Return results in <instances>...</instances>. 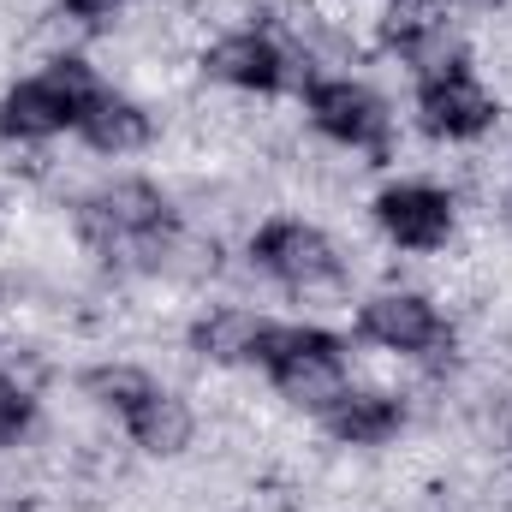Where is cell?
Returning a JSON list of instances; mask_svg holds the SVG:
<instances>
[{"label":"cell","instance_id":"cell-1","mask_svg":"<svg viewBox=\"0 0 512 512\" xmlns=\"http://www.w3.org/2000/svg\"><path fill=\"white\" fill-rule=\"evenodd\" d=\"M72 233L102 268L126 280H167V262L185 239V209L161 179L114 173L72 197Z\"/></svg>","mask_w":512,"mask_h":512},{"label":"cell","instance_id":"cell-2","mask_svg":"<svg viewBox=\"0 0 512 512\" xmlns=\"http://www.w3.org/2000/svg\"><path fill=\"white\" fill-rule=\"evenodd\" d=\"M114 90V78L78 54V48H54L36 72L6 78L0 84V143L6 149H48L60 137H72L78 120Z\"/></svg>","mask_w":512,"mask_h":512},{"label":"cell","instance_id":"cell-3","mask_svg":"<svg viewBox=\"0 0 512 512\" xmlns=\"http://www.w3.org/2000/svg\"><path fill=\"white\" fill-rule=\"evenodd\" d=\"M256 370H262V382L274 387V399L286 411L322 417L352 387V340L322 328V322H268Z\"/></svg>","mask_w":512,"mask_h":512},{"label":"cell","instance_id":"cell-4","mask_svg":"<svg viewBox=\"0 0 512 512\" xmlns=\"http://www.w3.org/2000/svg\"><path fill=\"white\" fill-rule=\"evenodd\" d=\"M245 268L292 298H346L352 256L310 215H262L245 233Z\"/></svg>","mask_w":512,"mask_h":512},{"label":"cell","instance_id":"cell-5","mask_svg":"<svg viewBox=\"0 0 512 512\" xmlns=\"http://www.w3.org/2000/svg\"><path fill=\"white\" fill-rule=\"evenodd\" d=\"M298 108L322 143H334L340 155H364V167H387L399 155V114L358 72H316L298 90Z\"/></svg>","mask_w":512,"mask_h":512},{"label":"cell","instance_id":"cell-6","mask_svg":"<svg viewBox=\"0 0 512 512\" xmlns=\"http://www.w3.org/2000/svg\"><path fill=\"white\" fill-rule=\"evenodd\" d=\"M352 328L364 346H376L399 364H423V370L453 364V346H459V328L441 310V298L429 286H405V280H387L376 292H364L352 310Z\"/></svg>","mask_w":512,"mask_h":512},{"label":"cell","instance_id":"cell-7","mask_svg":"<svg viewBox=\"0 0 512 512\" xmlns=\"http://www.w3.org/2000/svg\"><path fill=\"white\" fill-rule=\"evenodd\" d=\"M197 72L227 90V96H251V102H268V96H298L316 72L286 48V36L274 24H239V30H215L203 48H197Z\"/></svg>","mask_w":512,"mask_h":512},{"label":"cell","instance_id":"cell-8","mask_svg":"<svg viewBox=\"0 0 512 512\" xmlns=\"http://www.w3.org/2000/svg\"><path fill=\"white\" fill-rule=\"evenodd\" d=\"M370 227L382 233L387 251L441 256L459 233V191L441 185V179H423V173L387 179L370 197Z\"/></svg>","mask_w":512,"mask_h":512},{"label":"cell","instance_id":"cell-9","mask_svg":"<svg viewBox=\"0 0 512 512\" xmlns=\"http://www.w3.org/2000/svg\"><path fill=\"white\" fill-rule=\"evenodd\" d=\"M411 114H417V131L429 143H483L501 131V96L495 84L477 72V60L465 66H447L435 78H417L411 84Z\"/></svg>","mask_w":512,"mask_h":512},{"label":"cell","instance_id":"cell-10","mask_svg":"<svg viewBox=\"0 0 512 512\" xmlns=\"http://www.w3.org/2000/svg\"><path fill=\"white\" fill-rule=\"evenodd\" d=\"M268 322H274V316H262L256 304L215 298V304H203V310L185 322V352H191V364H203L209 376L256 370V352H262Z\"/></svg>","mask_w":512,"mask_h":512},{"label":"cell","instance_id":"cell-11","mask_svg":"<svg viewBox=\"0 0 512 512\" xmlns=\"http://www.w3.org/2000/svg\"><path fill=\"white\" fill-rule=\"evenodd\" d=\"M120 429H126V441L143 453V459L179 465V459L197 447V435H203V411H197V399H191L185 387L155 382L126 417H120Z\"/></svg>","mask_w":512,"mask_h":512},{"label":"cell","instance_id":"cell-12","mask_svg":"<svg viewBox=\"0 0 512 512\" xmlns=\"http://www.w3.org/2000/svg\"><path fill=\"white\" fill-rule=\"evenodd\" d=\"M316 423H322V435H328L334 447H346V453H382V447H393V441L411 429V399H405L399 387L352 382L340 393V405L322 411Z\"/></svg>","mask_w":512,"mask_h":512},{"label":"cell","instance_id":"cell-13","mask_svg":"<svg viewBox=\"0 0 512 512\" xmlns=\"http://www.w3.org/2000/svg\"><path fill=\"white\" fill-rule=\"evenodd\" d=\"M90 155H102V161H131V155H143V149H155L161 143V114H155V102L149 96H137L126 84H114L84 120L72 131Z\"/></svg>","mask_w":512,"mask_h":512},{"label":"cell","instance_id":"cell-14","mask_svg":"<svg viewBox=\"0 0 512 512\" xmlns=\"http://www.w3.org/2000/svg\"><path fill=\"white\" fill-rule=\"evenodd\" d=\"M155 382H161V376H155L149 364H137V358H102V364L78 370V399H84L90 411H102V417L120 423Z\"/></svg>","mask_w":512,"mask_h":512},{"label":"cell","instance_id":"cell-15","mask_svg":"<svg viewBox=\"0 0 512 512\" xmlns=\"http://www.w3.org/2000/svg\"><path fill=\"white\" fill-rule=\"evenodd\" d=\"M36 423H42V399H36V387L24 382L18 370L0 364V447H12V453L30 447Z\"/></svg>","mask_w":512,"mask_h":512},{"label":"cell","instance_id":"cell-16","mask_svg":"<svg viewBox=\"0 0 512 512\" xmlns=\"http://www.w3.org/2000/svg\"><path fill=\"white\" fill-rule=\"evenodd\" d=\"M48 6H54V18L78 24V30H108L114 18H126L131 0H48Z\"/></svg>","mask_w":512,"mask_h":512},{"label":"cell","instance_id":"cell-17","mask_svg":"<svg viewBox=\"0 0 512 512\" xmlns=\"http://www.w3.org/2000/svg\"><path fill=\"white\" fill-rule=\"evenodd\" d=\"M441 6H447V12H465V18H495L507 0H441Z\"/></svg>","mask_w":512,"mask_h":512},{"label":"cell","instance_id":"cell-18","mask_svg":"<svg viewBox=\"0 0 512 512\" xmlns=\"http://www.w3.org/2000/svg\"><path fill=\"white\" fill-rule=\"evenodd\" d=\"M507 221H512V179H507Z\"/></svg>","mask_w":512,"mask_h":512}]
</instances>
